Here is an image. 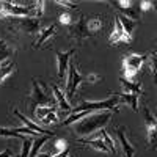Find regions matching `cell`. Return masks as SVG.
Instances as JSON below:
<instances>
[{"mask_svg":"<svg viewBox=\"0 0 157 157\" xmlns=\"http://www.w3.org/2000/svg\"><path fill=\"white\" fill-rule=\"evenodd\" d=\"M13 25H14V29L19 33H25V35H35L41 32L39 19H35V17H16Z\"/></svg>","mask_w":157,"mask_h":157,"instance_id":"obj_7","label":"cell"},{"mask_svg":"<svg viewBox=\"0 0 157 157\" xmlns=\"http://www.w3.org/2000/svg\"><path fill=\"white\" fill-rule=\"evenodd\" d=\"M116 134H118V138H120V141H121V146H123L124 155H126V157H134L135 149H134V146L129 143V140H127V137H126V132H124V129H116Z\"/></svg>","mask_w":157,"mask_h":157,"instance_id":"obj_18","label":"cell"},{"mask_svg":"<svg viewBox=\"0 0 157 157\" xmlns=\"http://www.w3.org/2000/svg\"><path fill=\"white\" fill-rule=\"evenodd\" d=\"M36 157H54V155H50V154H47V152H41V154H38Z\"/></svg>","mask_w":157,"mask_h":157,"instance_id":"obj_35","label":"cell"},{"mask_svg":"<svg viewBox=\"0 0 157 157\" xmlns=\"http://www.w3.org/2000/svg\"><path fill=\"white\" fill-rule=\"evenodd\" d=\"M113 94L120 98V102L126 104L134 112H138V96L137 94H129V93H113Z\"/></svg>","mask_w":157,"mask_h":157,"instance_id":"obj_17","label":"cell"},{"mask_svg":"<svg viewBox=\"0 0 157 157\" xmlns=\"http://www.w3.org/2000/svg\"><path fill=\"white\" fill-rule=\"evenodd\" d=\"M154 8H155V11H157V2H154Z\"/></svg>","mask_w":157,"mask_h":157,"instance_id":"obj_36","label":"cell"},{"mask_svg":"<svg viewBox=\"0 0 157 157\" xmlns=\"http://www.w3.org/2000/svg\"><path fill=\"white\" fill-rule=\"evenodd\" d=\"M143 120H145V129H146V138L149 148L157 146V116H154L149 109H143Z\"/></svg>","mask_w":157,"mask_h":157,"instance_id":"obj_6","label":"cell"},{"mask_svg":"<svg viewBox=\"0 0 157 157\" xmlns=\"http://www.w3.org/2000/svg\"><path fill=\"white\" fill-rule=\"evenodd\" d=\"M52 135H43V137H38L33 140V146H32V151H30V157H36L39 154V151H41V148L46 145V141L50 140Z\"/></svg>","mask_w":157,"mask_h":157,"instance_id":"obj_21","label":"cell"},{"mask_svg":"<svg viewBox=\"0 0 157 157\" xmlns=\"http://www.w3.org/2000/svg\"><path fill=\"white\" fill-rule=\"evenodd\" d=\"M52 94H54V99H55V104H57V109L63 110V112H72V107H71V102L68 101L66 94L58 88V86H52Z\"/></svg>","mask_w":157,"mask_h":157,"instance_id":"obj_12","label":"cell"},{"mask_svg":"<svg viewBox=\"0 0 157 157\" xmlns=\"http://www.w3.org/2000/svg\"><path fill=\"white\" fill-rule=\"evenodd\" d=\"M78 141L83 143V145H86V146H90V148L96 149V151H101V152H110L109 148L105 146V143H104L101 138H90V140H83V138H80Z\"/></svg>","mask_w":157,"mask_h":157,"instance_id":"obj_20","label":"cell"},{"mask_svg":"<svg viewBox=\"0 0 157 157\" xmlns=\"http://www.w3.org/2000/svg\"><path fill=\"white\" fill-rule=\"evenodd\" d=\"M55 33H57V25H55V24H50V25H47V27H44L41 32L38 33V39H36L35 44H33L35 49H39V47H41V46L47 41V39H50Z\"/></svg>","mask_w":157,"mask_h":157,"instance_id":"obj_13","label":"cell"},{"mask_svg":"<svg viewBox=\"0 0 157 157\" xmlns=\"http://www.w3.org/2000/svg\"><path fill=\"white\" fill-rule=\"evenodd\" d=\"M14 71H16V61L14 60H6L3 63H0V85H2Z\"/></svg>","mask_w":157,"mask_h":157,"instance_id":"obj_15","label":"cell"},{"mask_svg":"<svg viewBox=\"0 0 157 157\" xmlns=\"http://www.w3.org/2000/svg\"><path fill=\"white\" fill-rule=\"evenodd\" d=\"M22 140V149H21V157H30V151H32V146H33V140L25 137V135H21L19 137Z\"/></svg>","mask_w":157,"mask_h":157,"instance_id":"obj_24","label":"cell"},{"mask_svg":"<svg viewBox=\"0 0 157 157\" xmlns=\"http://www.w3.org/2000/svg\"><path fill=\"white\" fill-rule=\"evenodd\" d=\"M30 6H32V17H35V19H39L46 11V2H43V0L30 2Z\"/></svg>","mask_w":157,"mask_h":157,"instance_id":"obj_23","label":"cell"},{"mask_svg":"<svg viewBox=\"0 0 157 157\" xmlns=\"http://www.w3.org/2000/svg\"><path fill=\"white\" fill-rule=\"evenodd\" d=\"M58 123V115H57V112L54 110V112H50L44 120L39 123V124H44V126H50V124H57Z\"/></svg>","mask_w":157,"mask_h":157,"instance_id":"obj_27","label":"cell"},{"mask_svg":"<svg viewBox=\"0 0 157 157\" xmlns=\"http://www.w3.org/2000/svg\"><path fill=\"white\" fill-rule=\"evenodd\" d=\"M148 58V55L145 54H129L123 58V72H124V78H127V80H132V78L135 77V74L140 71V68L143 66V63H145V60Z\"/></svg>","mask_w":157,"mask_h":157,"instance_id":"obj_3","label":"cell"},{"mask_svg":"<svg viewBox=\"0 0 157 157\" xmlns=\"http://www.w3.org/2000/svg\"><path fill=\"white\" fill-rule=\"evenodd\" d=\"M54 157H69V149H64L61 152H57Z\"/></svg>","mask_w":157,"mask_h":157,"instance_id":"obj_34","label":"cell"},{"mask_svg":"<svg viewBox=\"0 0 157 157\" xmlns=\"http://www.w3.org/2000/svg\"><path fill=\"white\" fill-rule=\"evenodd\" d=\"M109 41H110V44H120V43L129 44V43H132V36L127 35V32L124 30L123 24H121L118 16H115V25H113V30L109 36Z\"/></svg>","mask_w":157,"mask_h":157,"instance_id":"obj_9","label":"cell"},{"mask_svg":"<svg viewBox=\"0 0 157 157\" xmlns=\"http://www.w3.org/2000/svg\"><path fill=\"white\" fill-rule=\"evenodd\" d=\"M74 54H75V49H69V50H64V52H60V50L55 52L57 72H58L60 80H63V78H64V74L68 72L69 64H71V60H72Z\"/></svg>","mask_w":157,"mask_h":157,"instance_id":"obj_8","label":"cell"},{"mask_svg":"<svg viewBox=\"0 0 157 157\" xmlns=\"http://www.w3.org/2000/svg\"><path fill=\"white\" fill-rule=\"evenodd\" d=\"M32 17L30 3L17 2H0V19L2 17Z\"/></svg>","mask_w":157,"mask_h":157,"instance_id":"obj_2","label":"cell"},{"mask_svg":"<svg viewBox=\"0 0 157 157\" xmlns=\"http://www.w3.org/2000/svg\"><path fill=\"white\" fill-rule=\"evenodd\" d=\"M146 61H148L149 71L157 77V52H151V54L148 55V58H146Z\"/></svg>","mask_w":157,"mask_h":157,"instance_id":"obj_26","label":"cell"},{"mask_svg":"<svg viewBox=\"0 0 157 157\" xmlns=\"http://www.w3.org/2000/svg\"><path fill=\"white\" fill-rule=\"evenodd\" d=\"M55 3H57V5H60V6H64V8H71V10H75V8H77V2H66V0H57Z\"/></svg>","mask_w":157,"mask_h":157,"instance_id":"obj_30","label":"cell"},{"mask_svg":"<svg viewBox=\"0 0 157 157\" xmlns=\"http://www.w3.org/2000/svg\"><path fill=\"white\" fill-rule=\"evenodd\" d=\"M16 52V47L11 46L6 39L0 38V63H3L6 60H11V57L14 55Z\"/></svg>","mask_w":157,"mask_h":157,"instance_id":"obj_14","label":"cell"},{"mask_svg":"<svg viewBox=\"0 0 157 157\" xmlns=\"http://www.w3.org/2000/svg\"><path fill=\"white\" fill-rule=\"evenodd\" d=\"M85 27L88 32V36H94L104 29V19L101 16H85Z\"/></svg>","mask_w":157,"mask_h":157,"instance_id":"obj_11","label":"cell"},{"mask_svg":"<svg viewBox=\"0 0 157 157\" xmlns=\"http://www.w3.org/2000/svg\"><path fill=\"white\" fill-rule=\"evenodd\" d=\"M124 157H126V155H124Z\"/></svg>","mask_w":157,"mask_h":157,"instance_id":"obj_38","label":"cell"},{"mask_svg":"<svg viewBox=\"0 0 157 157\" xmlns=\"http://www.w3.org/2000/svg\"><path fill=\"white\" fill-rule=\"evenodd\" d=\"M0 157H14V155H13L11 149H5V151H0Z\"/></svg>","mask_w":157,"mask_h":157,"instance_id":"obj_33","label":"cell"},{"mask_svg":"<svg viewBox=\"0 0 157 157\" xmlns=\"http://www.w3.org/2000/svg\"><path fill=\"white\" fill-rule=\"evenodd\" d=\"M58 22L63 24V25H72V24H74V22H72V14H71L69 11H63V13H60Z\"/></svg>","mask_w":157,"mask_h":157,"instance_id":"obj_28","label":"cell"},{"mask_svg":"<svg viewBox=\"0 0 157 157\" xmlns=\"http://www.w3.org/2000/svg\"><path fill=\"white\" fill-rule=\"evenodd\" d=\"M155 85H157V77H155Z\"/></svg>","mask_w":157,"mask_h":157,"instance_id":"obj_37","label":"cell"},{"mask_svg":"<svg viewBox=\"0 0 157 157\" xmlns=\"http://www.w3.org/2000/svg\"><path fill=\"white\" fill-rule=\"evenodd\" d=\"M115 112H94L90 113L88 116L78 120L77 123L72 124V130L75 135H82V137H93L96 132L102 130L107 126V123L112 120Z\"/></svg>","mask_w":157,"mask_h":157,"instance_id":"obj_1","label":"cell"},{"mask_svg":"<svg viewBox=\"0 0 157 157\" xmlns=\"http://www.w3.org/2000/svg\"><path fill=\"white\" fill-rule=\"evenodd\" d=\"M138 5H140V11H143V13H146L151 8H154V2H140Z\"/></svg>","mask_w":157,"mask_h":157,"instance_id":"obj_32","label":"cell"},{"mask_svg":"<svg viewBox=\"0 0 157 157\" xmlns=\"http://www.w3.org/2000/svg\"><path fill=\"white\" fill-rule=\"evenodd\" d=\"M54 110H57V107H38V109L35 110V116H36L38 121H43L44 118H46L50 112H54Z\"/></svg>","mask_w":157,"mask_h":157,"instance_id":"obj_25","label":"cell"},{"mask_svg":"<svg viewBox=\"0 0 157 157\" xmlns=\"http://www.w3.org/2000/svg\"><path fill=\"white\" fill-rule=\"evenodd\" d=\"M55 149H57V152H61V151H64V149H68V148H66V140H63V138L57 140V141H55Z\"/></svg>","mask_w":157,"mask_h":157,"instance_id":"obj_31","label":"cell"},{"mask_svg":"<svg viewBox=\"0 0 157 157\" xmlns=\"http://www.w3.org/2000/svg\"><path fill=\"white\" fill-rule=\"evenodd\" d=\"M82 82H85V77L78 72V68L75 64L71 63L69 69H68V78H66V98H68V101H71L75 96L77 90L82 85Z\"/></svg>","mask_w":157,"mask_h":157,"instance_id":"obj_5","label":"cell"},{"mask_svg":"<svg viewBox=\"0 0 157 157\" xmlns=\"http://www.w3.org/2000/svg\"><path fill=\"white\" fill-rule=\"evenodd\" d=\"M13 113H14V116L16 118H19V120L24 123V126L27 127V129H30V130H33L35 134H38V135H54L50 132V130H47V129H44V127H41L38 123H35V121H32L30 118H27L25 115H22L17 109H14L13 110Z\"/></svg>","mask_w":157,"mask_h":157,"instance_id":"obj_10","label":"cell"},{"mask_svg":"<svg viewBox=\"0 0 157 157\" xmlns=\"http://www.w3.org/2000/svg\"><path fill=\"white\" fill-rule=\"evenodd\" d=\"M91 138H101L104 143H105V146L109 148V151L112 152V154H116V146H115V140L110 137V134L107 132L105 129H102V130H99V132H96Z\"/></svg>","mask_w":157,"mask_h":157,"instance_id":"obj_19","label":"cell"},{"mask_svg":"<svg viewBox=\"0 0 157 157\" xmlns=\"http://www.w3.org/2000/svg\"><path fill=\"white\" fill-rule=\"evenodd\" d=\"M102 80V75L101 74H96V72H90L86 77H85V82L86 83H98Z\"/></svg>","mask_w":157,"mask_h":157,"instance_id":"obj_29","label":"cell"},{"mask_svg":"<svg viewBox=\"0 0 157 157\" xmlns=\"http://www.w3.org/2000/svg\"><path fill=\"white\" fill-rule=\"evenodd\" d=\"M120 83H121L123 90L126 91V93H129V94H137V96H140V94L143 93L141 85H140L138 82H134V80H127V78L121 77V78H120Z\"/></svg>","mask_w":157,"mask_h":157,"instance_id":"obj_16","label":"cell"},{"mask_svg":"<svg viewBox=\"0 0 157 157\" xmlns=\"http://www.w3.org/2000/svg\"><path fill=\"white\" fill-rule=\"evenodd\" d=\"M30 101H32V107H33V110H36L38 107H57L54 102H50L49 96L46 94L44 86L39 83L38 78H33V80H32Z\"/></svg>","mask_w":157,"mask_h":157,"instance_id":"obj_4","label":"cell"},{"mask_svg":"<svg viewBox=\"0 0 157 157\" xmlns=\"http://www.w3.org/2000/svg\"><path fill=\"white\" fill-rule=\"evenodd\" d=\"M116 16L120 17V21H121V24H123L124 30L127 32V35H129V36H132L134 32H135V29H137V22H138V21L129 19V17H126V16H123V14H116Z\"/></svg>","mask_w":157,"mask_h":157,"instance_id":"obj_22","label":"cell"}]
</instances>
